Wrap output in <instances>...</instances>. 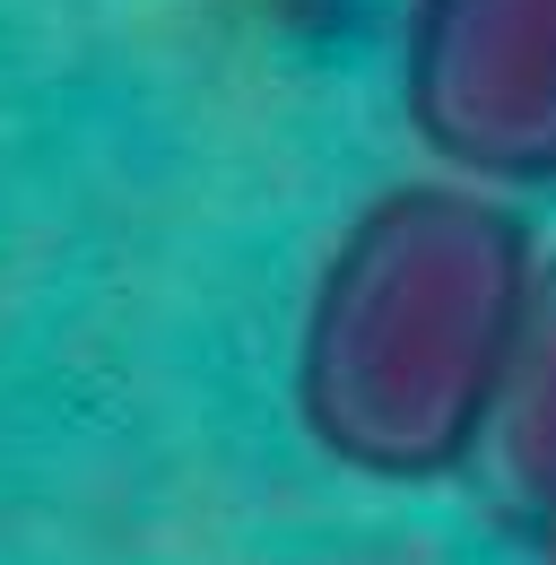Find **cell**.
<instances>
[{"instance_id": "1", "label": "cell", "mask_w": 556, "mask_h": 565, "mask_svg": "<svg viewBox=\"0 0 556 565\" xmlns=\"http://www.w3.org/2000/svg\"><path fill=\"white\" fill-rule=\"evenodd\" d=\"M539 279L504 192L417 174L374 192L322 253L296 322V426L374 488H435L495 435Z\"/></svg>"}, {"instance_id": "2", "label": "cell", "mask_w": 556, "mask_h": 565, "mask_svg": "<svg viewBox=\"0 0 556 565\" xmlns=\"http://www.w3.org/2000/svg\"><path fill=\"white\" fill-rule=\"evenodd\" d=\"M400 105L443 174L487 192L556 183V0H417Z\"/></svg>"}, {"instance_id": "3", "label": "cell", "mask_w": 556, "mask_h": 565, "mask_svg": "<svg viewBox=\"0 0 556 565\" xmlns=\"http://www.w3.org/2000/svg\"><path fill=\"white\" fill-rule=\"evenodd\" d=\"M487 461L513 488V504L556 522V253L539 262L531 305H522V340H513V374H504V409H495V435H487Z\"/></svg>"}, {"instance_id": "4", "label": "cell", "mask_w": 556, "mask_h": 565, "mask_svg": "<svg viewBox=\"0 0 556 565\" xmlns=\"http://www.w3.org/2000/svg\"><path fill=\"white\" fill-rule=\"evenodd\" d=\"M548 565H556V522H548Z\"/></svg>"}]
</instances>
